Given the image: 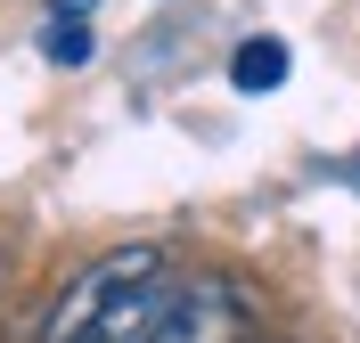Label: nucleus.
Returning a JSON list of instances; mask_svg holds the SVG:
<instances>
[{
    "mask_svg": "<svg viewBox=\"0 0 360 343\" xmlns=\"http://www.w3.org/2000/svg\"><path fill=\"white\" fill-rule=\"evenodd\" d=\"M58 17H90V0H58Z\"/></svg>",
    "mask_w": 360,
    "mask_h": 343,
    "instance_id": "nucleus-6",
    "label": "nucleus"
},
{
    "mask_svg": "<svg viewBox=\"0 0 360 343\" xmlns=\"http://www.w3.org/2000/svg\"><path fill=\"white\" fill-rule=\"evenodd\" d=\"M41 49H49V66H90L98 58V41H90V17H58L41 33Z\"/></svg>",
    "mask_w": 360,
    "mask_h": 343,
    "instance_id": "nucleus-5",
    "label": "nucleus"
},
{
    "mask_svg": "<svg viewBox=\"0 0 360 343\" xmlns=\"http://www.w3.org/2000/svg\"><path fill=\"white\" fill-rule=\"evenodd\" d=\"M229 82H238L246 98L278 90V82H287V41H270V33H254V41H238V58H229Z\"/></svg>",
    "mask_w": 360,
    "mask_h": 343,
    "instance_id": "nucleus-4",
    "label": "nucleus"
},
{
    "mask_svg": "<svg viewBox=\"0 0 360 343\" xmlns=\"http://www.w3.org/2000/svg\"><path fill=\"white\" fill-rule=\"evenodd\" d=\"M246 335H254V286L205 270L172 286V319H164L156 343H246Z\"/></svg>",
    "mask_w": 360,
    "mask_h": 343,
    "instance_id": "nucleus-2",
    "label": "nucleus"
},
{
    "mask_svg": "<svg viewBox=\"0 0 360 343\" xmlns=\"http://www.w3.org/2000/svg\"><path fill=\"white\" fill-rule=\"evenodd\" d=\"M156 278H172V253L164 246H115V253H98V262H82V270L58 286V302H49L41 343H74L107 302H123L131 286H156Z\"/></svg>",
    "mask_w": 360,
    "mask_h": 343,
    "instance_id": "nucleus-1",
    "label": "nucleus"
},
{
    "mask_svg": "<svg viewBox=\"0 0 360 343\" xmlns=\"http://www.w3.org/2000/svg\"><path fill=\"white\" fill-rule=\"evenodd\" d=\"M246 343H295V335H246Z\"/></svg>",
    "mask_w": 360,
    "mask_h": 343,
    "instance_id": "nucleus-7",
    "label": "nucleus"
},
{
    "mask_svg": "<svg viewBox=\"0 0 360 343\" xmlns=\"http://www.w3.org/2000/svg\"><path fill=\"white\" fill-rule=\"evenodd\" d=\"M172 286H180V278L131 286V295H123V302H107V311H98V319H90L74 343H156V335H164V319H172Z\"/></svg>",
    "mask_w": 360,
    "mask_h": 343,
    "instance_id": "nucleus-3",
    "label": "nucleus"
}]
</instances>
